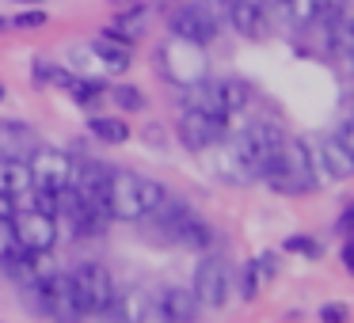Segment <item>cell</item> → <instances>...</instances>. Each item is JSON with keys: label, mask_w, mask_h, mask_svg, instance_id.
Returning <instances> with one entry per match:
<instances>
[{"label": "cell", "mask_w": 354, "mask_h": 323, "mask_svg": "<svg viewBox=\"0 0 354 323\" xmlns=\"http://www.w3.org/2000/svg\"><path fill=\"white\" fill-rule=\"evenodd\" d=\"M286 145V133L278 130L274 122H248L236 137L225 145L221 160H217V171L232 183H255L267 168V160Z\"/></svg>", "instance_id": "obj_1"}, {"label": "cell", "mask_w": 354, "mask_h": 323, "mask_svg": "<svg viewBox=\"0 0 354 323\" xmlns=\"http://www.w3.org/2000/svg\"><path fill=\"white\" fill-rule=\"evenodd\" d=\"M164 198H168V190H164L156 179L138 175V171H111L107 209L118 221H141V217H149Z\"/></svg>", "instance_id": "obj_2"}, {"label": "cell", "mask_w": 354, "mask_h": 323, "mask_svg": "<svg viewBox=\"0 0 354 323\" xmlns=\"http://www.w3.org/2000/svg\"><path fill=\"white\" fill-rule=\"evenodd\" d=\"M156 61H160L164 77L179 88H191V84H198V80H206V69H209L206 46H194V42H183V39L164 42Z\"/></svg>", "instance_id": "obj_3"}, {"label": "cell", "mask_w": 354, "mask_h": 323, "mask_svg": "<svg viewBox=\"0 0 354 323\" xmlns=\"http://www.w3.org/2000/svg\"><path fill=\"white\" fill-rule=\"evenodd\" d=\"M149 217H156V224L164 228V236L176 239V244L198 247V251H206V247H209V228H206V221H202V217H194L191 209L179 206V202H168V198H164Z\"/></svg>", "instance_id": "obj_4"}, {"label": "cell", "mask_w": 354, "mask_h": 323, "mask_svg": "<svg viewBox=\"0 0 354 323\" xmlns=\"http://www.w3.org/2000/svg\"><path fill=\"white\" fill-rule=\"evenodd\" d=\"M73 285H77L80 300H84L88 315L95 312H107L111 300H115V277H111V270L103 266V262H80L77 270H73Z\"/></svg>", "instance_id": "obj_5"}, {"label": "cell", "mask_w": 354, "mask_h": 323, "mask_svg": "<svg viewBox=\"0 0 354 323\" xmlns=\"http://www.w3.org/2000/svg\"><path fill=\"white\" fill-rule=\"evenodd\" d=\"M232 289V270L221 255H206V259L194 266V297H198L202 308H221L229 300Z\"/></svg>", "instance_id": "obj_6"}, {"label": "cell", "mask_w": 354, "mask_h": 323, "mask_svg": "<svg viewBox=\"0 0 354 323\" xmlns=\"http://www.w3.org/2000/svg\"><path fill=\"white\" fill-rule=\"evenodd\" d=\"M313 160H316V171H320V175H331V179H351L354 175V145H351L346 126L335 133H328V137H320Z\"/></svg>", "instance_id": "obj_7"}, {"label": "cell", "mask_w": 354, "mask_h": 323, "mask_svg": "<svg viewBox=\"0 0 354 323\" xmlns=\"http://www.w3.org/2000/svg\"><path fill=\"white\" fill-rule=\"evenodd\" d=\"M168 27H171L176 39L194 42V46H209V42L217 39V19L206 4H183V8H176L168 19Z\"/></svg>", "instance_id": "obj_8"}, {"label": "cell", "mask_w": 354, "mask_h": 323, "mask_svg": "<svg viewBox=\"0 0 354 323\" xmlns=\"http://www.w3.org/2000/svg\"><path fill=\"white\" fill-rule=\"evenodd\" d=\"M27 168H31V186L35 190H65L73 179V160L65 153H57V148H39V153L27 160Z\"/></svg>", "instance_id": "obj_9"}, {"label": "cell", "mask_w": 354, "mask_h": 323, "mask_svg": "<svg viewBox=\"0 0 354 323\" xmlns=\"http://www.w3.org/2000/svg\"><path fill=\"white\" fill-rule=\"evenodd\" d=\"M12 228H16V244L24 247V251L50 255V247H54V239H57V217H46V213H39V209H31V213L12 217Z\"/></svg>", "instance_id": "obj_10"}, {"label": "cell", "mask_w": 354, "mask_h": 323, "mask_svg": "<svg viewBox=\"0 0 354 323\" xmlns=\"http://www.w3.org/2000/svg\"><path fill=\"white\" fill-rule=\"evenodd\" d=\"M179 141H183L191 153H206L217 141H225V118H209V115H202V110L187 107L183 118H179Z\"/></svg>", "instance_id": "obj_11"}, {"label": "cell", "mask_w": 354, "mask_h": 323, "mask_svg": "<svg viewBox=\"0 0 354 323\" xmlns=\"http://www.w3.org/2000/svg\"><path fill=\"white\" fill-rule=\"evenodd\" d=\"M156 312H160L164 323H198L202 304H198V297H194L191 289L168 285V289H160V297H156Z\"/></svg>", "instance_id": "obj_12"}, {"label": "cell", "mask_w": 354, "mask_h": 323, "mask_svg": "<svg viewBox=\"0 0 354 323\" xmlns=\"http://www.w3.org/2000/svg\"><path fill=\"white\" fill-rule=\"evenodd\" d=\"M282 156H286V168H290L293 175V186H297V194H313L316 186H320V171H316V160H313V148H308V141H286L282 145Z\"/></svg>", "instance_id": "obj_13"}, {"label": "cell", "mask_w": 354, "mask_h": 323, "mask_svg": "<svg viewBox=\"0 0 354 323\" xmlns=\"http://www.w3.org/2000/svg\"><path fill=\"white\" fill-rule=\"evenodd\" d=\"M39 133L24 122H0V160H31L39 153Z\"/></svg>", "instance_id": "obj_14"}, {"label": "cell", "mask_w": 354, "mask_h": 323, "mask_svg": "<svg viewBox=\"0 0 354 323\" xmlns=\"http://www.w3.org/2000/svg\"><path fill=\"white\" fill-rule=\"evenodd\" d=\"M187 107L202 110L209 118H229V107H225V95L217 80H198V84L187 88Z\"/></svg>", "instance_id": "obj_15"}, {"label": "cell", "mask_w": 354, "mask_h": 323, "mask_svg": "<svg viewBox=\"0 0 354 323\" xmlns=\"http://www.w3.org/2000/svg\"><path fill=\"white\" fill-rule=\"evenodd\" d=\"M111 315H115L118 323H145L149 320V293L145 289H122V293H115V300H111V308H107Z\"/></svg>", "instance_id": "obj_16"}, {"label": "cell", "mask_w": 354, "mask_h": 323, "mask_svg": "<svg viewBox=\"0 0 354 323\" xmlns=\"http://www.w3.org/2000/svg\"><path fill=\"white\" fill-rule=\"evenodd\" d=\"M88 54H92L107 72H126V69H130V61H133L130 46H126V42H118V39H111V35H100V39L92 42V50H88Z\"/></svg>", "instance_id": "obj_17"}, {"label": "cell", "mask_w": 354, "mask_h": 323, "mask_svg": "<svg viewBox=\"0 0 354 323\" xmlns=\"http://www.w3.org/2000/svg\"><path fill=\"white\" fill-rule=\"evenodd\" d=\"M229 4V19L244 39H259L267 31V12L255 8V4H244V0H225Z\"/></svg>", "instance_id": "obj_18"}, {"label": "cell", "mask_w": 354, "mask_h": 323, "mask_svg": "<svg viewBox=\"0 0 354 323\" xmlns=\"http://www.w3.org/2000/svg\"><path fill=\"white\" fill-rule=\"evenodd\" d=\"M27 190H31V168H27V160H0V194L19 198Z\"/></svg>", "instance_id": "obj_19"}, {"label": "cell", "mask_w": 354, "mask_h": 323, "mask_svg": "<svg viewBox=\"0 0 354 323\" xmlns=\"http://www.w3.org/2000/svg\"><path fill=\"white\" fill-rule=\"evenodd\" d=\"M103 35H111V39L130 46V42H138L141 35H145V16H141V12H122L118 19H111V27Z\"/></svg>", "instance_id": "obj_20"}, {"label": "cell", "mask_w": 354, "mask_h": 323, "mask_svg": "<svg viewBox=\"0 0 354 323\" xmlns=\"http://www.w3.org/2000/svg\"><path fill=\"white\" fill-rule=\"evenodd\" d=\"M88 130H92L103 145H126V141H130V126L118 122V118H92Z\"/></svg>", "instance_id": "obj_21"}, {"label": "cell", "mask_w": 354, "mask_h": 323, "mask_svg": "<svg viewBox=\"0 0 354 323\" xmlns=\"http://www.w3.org/2000/svg\"><path fill=\"white\" fill-rule=\"evenodd\" d=\"M274 270H278V262L270 259V255H267V259H255L252 266H248V277H244V297H255L259 285L274 277Z\"/></svg>", "instance_id": "obj_22"}, {"label": "cell", "mask_w": 354, "mask_h": 323, "mask_svg": "<svg viewBox=\"0 0 354 323\" xmlns=\"http://www.w3.org/2000/svg\"><path fill=\"white\" fill-rule=\"evenodd\" d=\"M282 4H286V16H290L293 27L316 23V0H282Z\"/></svg>", "instance_id": "obj_23"}, {"label": "cell", "mask_w": 354, "mask_h": 323, "mask_svg": "<svg viewBox=\"0 0 354 323\" xmlns=\"http://www.w3.org/2000/svg\"><path fill=\"white\" fill-rule=\"evenodd\" d=\"M35 80H39V84H54V88H69L73 77L54 61H35Z\"/></svg>", "instance_id": "obj_24"}, {"label": "cell", "mask_w": 354, "mask_h": 323, "mask_svg": "<svg viewBox=\"0 0 354 323\" xmlns=\"http://www.w3.org/2000/svg\"><path fill=\"white\" fill-rule=\"evenodd\" d=\"M111 99H115L122 110H141V107H145V95H141V88H130V84L111 88Z\"/></svg>", "instance_id": "obj_25"}, {"label": "cell", "mask_w": 354, "mask_h": 323, "mask_svg": "<svg viewBox=\"0 0 354 323\" xmlns=\"http://www.w3.org/2000/svg\"><path fill=\"white\" fill-rule=\"evenodd\" d=\"M217 84H221V95H225V107H229V115H232V110H244L248 88L240 84V80H217Z\"/></svg>", "instance_id": "obj_26"}, {"label": "cell", "mask_w": 354, "mask_h": 323, "mask_svg": "<svg viewBox=\"0 0 354 323\" xmlns=\"http://www.w3.org/2000/svg\"><path fill=\"white\" fill-rule=\"evenodd\" d=\"M69 92L77 103H95L103 95V84L100 80H69Z\"/></svg>", "instance_id": "obj_27"}, {"label": "cell", "mask_w": 354, "mask_h": 323, "mask_svg": "<svg viewBox=\"0 0 354 323\" xmlns=\"http://www.w3.org/2000/svg\"><path fill=\"white\" fill-rule=\"evenodd\" d=\"M27 194H31V209H39V213H46V217H57V194H62V190H35V186H31V190H27Z\"/></svg>", "instance_id": "obj_28"}, {"label": "cell", "mask_w": 354, "mask_h": 323, "mask_svg": "<svg viewBox=\"0 0 354 323\" xmlns=\"http://www.w3.org/2000/svg\"><path fill=\"white\" fill-rule=\"evenodd\" d=\"M286 251H297V255H305V259H320L324 247L316 244L313 236H290L286 239Z\"/></svg>", "instance_id": "obj_29"}, {"label": "cell", "mask_w": 354, "mask_h": 323, "mask_svg": "<svg viewBox=\"0 0 354 323\" xmlns=\"http://www.w3.org/2000/svg\"><path fill=\"white\" fill-rule=\"evenodd\" d=\"M320 323H351V308L343 300H331V304L320 308Z\"/></svg>", "instance_id": "obj_30"}, {"label": "cell", "mask_w": 354, "mask_h": 323, "mask_svg": "<svg viewBox=\"0 0 354 323\" xmlns=\"http://www.w3.org/2000/svg\"><path fill=\"white\" fill-rule=\"evenodd\" d=\"M46 19H50L46 12H24V16H16L8 27H24V31H31V27H42Z\"/></svg>", "instance_id": "obj_31"}, {"label": "cell", "mask_w": 354, "mask_h": 323, "mask_svg": "<svg viewBox=\"0 0 354 323\" xmlns=\"http://www.w3.org/2000/svg\"><path fill=\"white\" fill-rule=\"evenodd\" d=\"M0 217H16V198L0 194Z\"/></svg>", "instance_id": "obj_32"}, {"label": "cell", "mask_w": 354, "mask_h": 323, "mask_svg": "<svg viewBox=\"0 0 354 323\" xmlns=\"http://www.w3.org/2000/svg\"><path fill=\"white\" fill-rule=\"evenodd\" d=\"M244 4H255V8H263V12H267L270 4H274V0H244Z\"/></svg>", "instance_id": "obj_33"}, {"label": "cell", "mask_w": 354, "mask_h": 323, "mask_svg": "<svg viewBox=\"0 0 354 323\" xmlns=\"http://www.w3.org/2000/svg\"><path fill=\"white\" fill-rule=\"evenodd\" d=\"M19 4H42V0H19Z\"/></svg>", "instance_id": "obj_34"}, {"label": "cell", "mask_w": 354, "mask_h": 323, "mask_svg": "<svg viewBox=\"0 0 354 323\" xmlns=\"http://www.w3.org/2000/svg\"><path fill=\"white\" fill-rule=\"evenodd\" d=\"M4 27H8V19H0V31H4Z\"/></svg>", "instance_id": "obj_35"}, {"label": "cell", "mask_w": 354, "mask_h": 323, "mask_svg": "<svg viewBox=\"0 0 354 323\" xmlns=\"http://www.w3.org/2000/svg\"><path fill=\"white\" fill-rule=\"evenodd\" d=\"M4 95H8V92H4V84H0V99H4Z\"/></svg>", "instance_id": "obj_36"}, {"label": "cell", "mask_w": 354, "mask_h": 323, "mask_svg": "<svg viewBox=\"0 0 354 323\" xmlns=\"http://www.w3.org/2000/svg\"><path fill=\"white\" fill-rule=\"evenodd\" d=\"M278 4H282V0H278Z\"/></svg>", "instance_id": "obj_37"}]
</instances>
